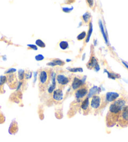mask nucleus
<instances>
[{
    "label": "nucleus",
    "instance_id": "nucleus-1",
    "mask_svg": "<svg viewBox=\"0 0 128 142\" xmlns=\"http://www.w3.org/2000/svg\"><path fill=\"white\" fill-rule=\"evenodd\" d=\"M128 102V98L123 96L116 99L110 104L106 117L107 127L111 128L117 125L121 112Z\"/></svg>",
    "mask_w": 128,
    "mask_h": 142
},
{
    "label": "nucleus",
    "instance_id": "nucleus-2",
    "mask_svg": "<svg viewBox=\"0 0 128 142\" xmlns=\"http://www.w3.org/2000/svg\"><path fill=\"white\" fill-rule=\"evenodd\" d=\"M52 70L42 69L38 73V88L41 93L45 92L49 85L52 75Z\"/></svg>",
    "mask_w": 128,
    "mask_h": 142
},
{
    "label": "nucleus",
    "instance_id": "nucleus-3",
    "mask_svg": "<svg viewBox=\"0 0 128 142\" xmlns=\"http://www.w3.org/2000/svg\"><path fill=\"white\" fill-rule=\"evenodd\" d=\"M107 103L106 101L105 95H96L92 96L90 101V112L94 113H98L102 108H104Z\"/></svg>",
    "mask_w": 128,
    "mask_h": 142
},
{
    "label": "nucleus",
    "instance_id": "nucleus-4",
    "mask_svg": "<svg viewBox=\"0 0 128 142\" xmlns=\"http://www.w3.org/2000/svg\"><path fill=\"white\" fill-rule=\"evenodd\" d=\"M117 126L120 128L128 127V105H126L121 113Z\"/></svg>",
    "mask_w": 128,
    "mask_h": 142
},
{
    "label": "nucleus",
    "instance_id": "nucleus-5",
    "mask_svg": "<svg viewBox=\"0 0 128 142\" xmlns=\"http://www.w3.org/2000/svg\"><path fill=\"white\" fill-rule=\"evenodd\" d=\"M75 97L76 101L78 103H82V101L87 97V95L88 93V87L86 84H84L81 87L75 91Z\"/></svg>",
    "mask_w": 128,
    "mask_h": 142
},
{
    "label": "nucleus",
    "instance_id": "nucleus-6",
    "mask_svg": "<svg viewBox=\"0 0 128 142\" xmlns=\"http://www.w3.org/2000/svg\"><path fill=\"white\" fill-rule=\"evenodd\" d=\"M70 80H71L70 78L67 77L66 75H63V74H58L57 76V82L58 88L63 90V88L70 82Z\"/></svg>",
    "mask_w": 128,
    "mask_h": 142
},
{
    "label": "nucleus",
    "instance_id": "nucleus-7",
    "mask_svg": "<svg viewBox=\"0 0 128 142\" xmlns=\"http://www.w3.org/2000/svg\"><path fill=\"white\" fill-rule=\"evenodd\" d=\"M52 98L55 103H60L62 101L63 98V90L58 88L53 91L52 94Z\"/></svg>",
    "mask_w": 128,
    "mask_h": 142
},
{
    "label": "nucleus",
    "instance_id": "nucleus-8",
    "mask_svg": "<svg viewBox=\"0 0 128 142\" xmlns=\"http://www.w3.org/2000/svg\"><path fill=\"white\" fill-rule=\"evenodd\" d=\"M80 108L83 111L84 115H88L90 113V99L88 96H87L83 101H82L80 105Z\"/></svg>",
    "mask_w": 128,
    "mask_h": 142
},
{
    "label": "nucleus",
    "instance_id": "nucleus-9",
    "mask_svg": "<svg viewBox=\"0 0 128 142\" xmlns=\"http://www.w3.org/2000/svg\"><path fill=\"white\" fill-rule=\"evenodd\" d=\"M119 97V94L115 92H108L105 95V99L107 103L109 102H114Z\"/></svg>",
    "mask_w": 128,
    "mask_h": 142
},
{
    "label": "nucleus",
    "instance_id": "nucleus-10",
    "mask_svg": "<svg viewBox=\"0 0 128 142\" xmlns=\"http://www.w3.org/2000/svg\"><path fill=\"white\" fill-rule=\"evenodd\" d=\"M85 83H84L80 79L75 77L73 80L72 83V88L73 90L76 91L77 90H78L79 88L81 87L82 86H83Z\"/></svg>",
    "mask_w": 128,
    "mask_h": 142
},
{
    "label": "nucleus",
    "instance_id": "nucleus-11",
    "mask_svg": "<svg viewBox=\"0 0 128 142\" xmlns=\"http://www.w3.org/2000/svg\"><path fill=\"white\" fill-rule=\"evenodd\" d=\"M98 65V63L97 59L94 56V53H92L90 56V60L88 61V62L87 64V67L88 68V69H92V68H95L96 67V66Z\"/></svg>",
    "mask_w": 128,
    "mask_h": 142
},
{
    "label": "nucleus",
    "instance_id": "nucleus-12",
    "mask_svg": "<svg viewBox=\"0 0 128 142\" xmlns=\"http://www.w3.org/2000/svg\"><path fill=\"white\" fill-rule=\"evenodd\" d=\"M7 78V81L8 83V85L11 86V85H16V78L15 74L11 73L6 76Z\"/></svg>",
    "mask_w": 128,
    "mask_h": 142
},
{
    "label": "nucleus",
    "instance_id": "nucleus-13",
    "mask_svg": "<svg viewBox=\"0 0 128 142\" xmlns=\"http://www.w3.org/2000/svg\"><path fill=\"white\" fill-rule=\"evenodd\" d=\"M59 46L60 48H61L62 50H65L68 49L69 47V43L66 41H61L59 43Z\"/></svg>",
    "mask_w": 128,
    "mask_h": 142
},
{
    "label": "nucleus",
    "instance_id": "nucleus-14",
    "mask_svg": "<svg viewBox=\"0 0 128 142\" xmlns=\"http://www.w3.org/2000/svg\"><path fill=\"white\" fill-rule=\"evenodd\" d=\"M82 19L84 21V22L85 23H88L89 21H90V13L89 12H86L85 14H84L82 17Z\"/></svg>",
    "mask_w": 128,
    "mask_h": 142
},
{
    "label": "nucleus",
    "instance_id": "nucleus-15",
    "mask_svg": "<svg viewBox=\"0 0 128 142\" xmlns=\"http://www.w3.org/2000/svg\"><path fill=\"white\" fill-rule=\"evenodd\" d=\"M87 36V33L85 31H82L81 33H80L79 35L77 36V40L79 41H82V40H83L84 39H85V37Z\"/></svg>",
    "mask_w": 128,
    "mask_h": 142
},
{
    "label": "nucleus",
    "instance_id": "nucleus-16",
    "mask_svg": "<svg viewBox=\"0 0 128 142\" xmlns=\"http://www.w3.org/2000/svg\"><path fill=\"white\" fill-rule=\"evenodd\" d=\"M67 69L71 71V72H73V73H75V72H82L83 71V69H82V68H67Z\"/></svg>",
    "mask_w": 128,
    "mask_h": 142
},
{
    "label": "nucleus",
    "instance_id": "nucleus-17",
    "mask_svg": "<svg viewBox=\"0 0 128 142\" xmlns=\"http://www.w3.org/2000/svg\"><path fill=\"white\" fill-rule=\"evenodd\" d=\"M92 25L91 22H90L89 23V29H88V34L87 36V39H86V43H87L90 39V36L91 35V33H92Z\"/></svg>",
    "mask_w": 128,
    "mask_h": 142
},
{
    "label": "nucleus",
    "instance_id": "nucleus-18",
    "mask_svg": "<svg viewBox=\"0 0 128 142\" xmlns=\"http://www.w3.org/2000/svg\"><path fill=\"white\" fill-rule=\"evenodd\" d=\"M7 81V78L6 76H1L0 77V86L3 88V86Z\"/></svg>",
    "mask_w": 128,
    "mask_h": 142
},
{
    "label": "nucleus",
    "instance_id": "nucleus-19",
    "mask_svg": "<svg viewBox=\"0 0 128 142\" xmlns=\"http://www.w3.org/2000/svg\"><path fill=\"white\" fill-rule=\"evenodd\" d=\"M36 44L38 46L40 47V48H45V43L42 41L41 39H37L35 42Z\"/></svg>",
    "mask_w": 128,
    "mask_h": 142
},
{
    "label": "nucleus",
    "instance_id": "nucleus-20",
    "mask_svg": "<svg viewBox=\"0 0 128 142\" xmlns=\"http://www.w3.org/2000/svg\"><path fill=\"white\" fill-rule=\"evenodd\" d=\"M25 71L23 70V69H20L19 71V73H18V76H19V79L20 80H23L25 78Z\"/></svg>",
    "mask_w": 128,
    "mask_h": 142
},
{
    "label": "nucleus",
    "instance_id": "nucleus-21",
    "mask_svg": "<svg viewBox=\"0 0 128 142\" xmlns=\"http://www.w3.org/2000/svg\"><path fill=\"white\" fill-rule=\"evenodd\" d=\"M52 62L56 65H59V66H63V65L65 64L63 61H62V60H58V59H55V60H53L52 61Z\"/></svg>",
    "mask_w": 128,
    "mask_h": 142
},
{
    "label": "nucleus",
    "instance_id": "nucleus-22",
    "mask_svg": "<svg viewBox=\"0 0 128 142\" xmlns=\"http://www.w3.org/2000/svg\"><path fill=\"white\" fill-rule=\"evenodd\" d=\"M31 77V73L30 71H26L25 73V78H26V80H28V79H30Z\"/></svg>",
    "mask_w": 128,
    "mask_h": 142
},
{
    "label": "nucleus",
    "instance_id": "nucleus-23",
    "mask_svg": "<svg viewBox=\"0 0 128 142\" xmlns=\"http://www.w3.org/2000/svg\"><path fill=\"white\" fill-rule=\"evenodd\" d=\"M44 59V56L42 55H38L35 56V60L36 61H42Z\"/></svg>",
    "mask_w": 128,
    "mask_h": 142
},
{
    "label": "nucleus",
    "instance_id": "nucleus-24",
    "mask_svg": "<svg viewBox=\"0 0 128 142\" xmlns=\"http://www.w3.org/2000/svg\"><path fill=\"white\" fill-rule=\"evenodd\" d=\"M99 26H100V27H101V31H102V32L103 35H104V39H105V40H106V42H107V38H106V36H105L104 31V29H103V26H102V23H101V22H100V23H99Z\"/></svg>",
    "mask_w": 128,
    "mask_h": 142
},
{
    "label": "nucleus",
    "instance_id": "nucleus-25",
    "mask_svg": "<svg viewBox=\"0 0 128 142\" xmlns=\"http://www.w3.org/2000/svg\"><path fill=\"white\" fill-rule=\"evenodd\" d=\"M14 71H16V69H14V68H10L8 70L6 71V74H11V73H13Z\"/></svg>",
    "mask_w": 128,
    "mask_h": 142
},
{
    "label": "nucleus",
    "instance_id": "nucleus-26",
    "mask_svg": "<svg viewBox=\"0 0 128 142\" xmlns=\"http://www.w3.org/2000/svg\"><path fill=\"white\" fill-rule=\"evenodd\" d=\"M27 46H28L30 49H32V50H37V49H38L37 46L34 45V44H28Z\"/></svg>",
    "mask_w": 128,
    "mask_h": 142
},
{
    "label": "nucleus",
    "instance_id": "nucleus-27",
    "mask_svg": "<svg viewBox=\"0 0 128 142\" xmlns=\"http://www.w3.org/2000/svg\"><path fill=\"white\" fill-rule=\"evenodd\" d=\"M72 9H69V8H62V11L65 13H70Z\"/></svg>",
    "mask_w": 128,
    "mask_h": 142
},
{
    "label": "nucleus",
    "instance_id": "nucleus-28",
    "mask_svg": "<svg viewBox=\"0 0 128 142\" xmlns=\"http://www.w3.org/2000/svg\"><path fill=\"white\" fill-rule=\"evenodd\" d=\"M87 3H88V5L90 8H92V6L94 5V2L93 1H87Z\"/></svg>",
    "mask_w": 128,
    "mask_h": 142
},
{
    "label": "nucleus",
    "instance_id": "nucleus-29",
    "mask_svg": "<svg viewBox=\"0 0 128 142\" xmlns=\"http://www.w3.org/2000/svg\"><path fill=\"white\" fill-rule=\"evenodd\" d=\"M123 64L124 65L126 66V68H128V65H127L126 63H125V62H124V61H123Z\"/></svg>",
    "mask_w": 128,
    "mask_h": 142
},
{
    "label": "nucleus",
    "instance_id": "nucleus-30",
    "mask_svg": "<svg viewBox=\"0 0 128 142\" xmlns=\"http://www.w3.org/2000/svg\"><path fill=\"white\" fill-rule=\"evenodd\" d=\"M2 89H3V88L1 86H0V93L2 92Z\"/></svg>",
    "mask_w": 128,
    "mask_h": 142
}]
</instances>
